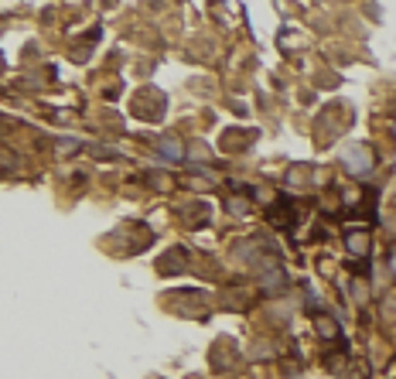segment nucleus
<instances>
[{
	"label": "nucleus",
	"mask_w": 396,
	"mask_h": 379,
	"mask_svg": "<svg viewBox=\"0 0 396 379\" xmlns=\"http://www.w3.org/2000/svg\"><path fill=\"white\" fill-rule=\"evenodd\" d=\"M318 332H321V335H325V339H328V335H332V339H335V335H338L335 322H328V318H318Z\"/></svg>",
	"instance_id": "obj_5"
},
{
	"label": "nucleus",
	"mask_w": 396,
	"mask_h": 379,
	"mask_svg": "<svg viewBox=\"0 0 396 379\" xmlns=\"http://www.w3.org/2000/svg\"><path fill=\"white\" fill-rule=\"evenodd\" d=\"M393 133H396V123H393Z\"/></svg>",
	"instance_id": "obj_7"
},
{
	"label": "nucleus",
	"mask_w": 396,
	"mask_h": 379,
	"mask_svg": "<svg viewBox=\"0 0 396 379\" xmlns=\"http://www.w3.org/2000/svg\"><path fill=\"white\" fill-rule=\"evenodd\" d=\"M345 247H349V253H352V256H369V236L352 229V232L345 236Z\"/></svg>",
	"instance_id": "obj_2"
},
{
	"label": "nucleus",
	"mask_w": 396,
	"mask_h": 379,
	"mask_svg": "<svg viewBox=\"0 0 396 379\" xmlns=\"http://www.w3.org/2000/svg\"><path fill=\"white\" fill-rule=\"evenodd\" d=\"M390 270H393V277H396V247L390 249Z\"/></svg>",
	"instance_id": "obj_6"
},
{
	"label": "nucleus",
	"mask_w": 396,
	"mask_h": 379,
	"mask_svg": "<svg viewBox=\"0 0 396 379\" xmlns=\"http://www.w3.org/2000/svg\"><path fill=\"white\" fill-rule=\"evenodd\" d=\"M226 209L233 212V215H246V212H250V202H243V198H226Z\"/></svg>",
	"instance_id": "obj_4"
},
{
	"label": "nucleus",
	"mask_w": 396,
	"mask_h": 379,
	"mask_svg": "<svg viewBox=\"0 0 396 379\" xmlns=\"http://www.w3.org/2000/svg\"><path fill=\"white\" fill-rule=\"evenodd\" d=\"M342 164H345L349 174H369V171L376 168V154H373V147L359 144V147H349V151L342 154Z\"/></svg>",
	"instance_id": "obj_1"
},
{
	"label": "nucleus",
	"mask_w": 396,
	"mask_h": 379,
	"mask_svg": "<svg viewBox=\"0 0 396 379\" xmlns=\"http://www.w3.org/2000/svg\"><path fill=\"white\" fill-rule=\"evenodd\" d=\"M158 151L164 154L168 161H181V157H185V147H181V140H175V137H161Z\"/></svg>",
	"instance_id": "obj_3"
}]
</instances>
